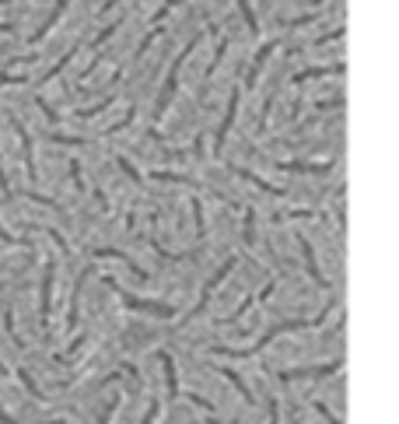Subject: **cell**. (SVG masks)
<instances>
[{
  "instance_id": "1",
  "label": "cell",
  "mask_w": 399,
  "mask_h": 424,
  "mask_svg": "<svg viewBox=\"0 0 399 424\" xmlns=\"http://www.w3.org/2000/svg\"><path fill=\"white\" fill-rule=\"evenodd\" d=\"M329 308H336V298H329L326 308H322L319 315H312V320H284V323L270 326L266 337H259V344H252V347H214V354H224V358H252V354H259L270 340H277L280 333H288V330H315V326H322L326 315H329Z\"/></svg>"
},
{
  "instance_id": "2",
  "label": "cell",
  "mask_w": 399,
  "mask_h": 424,
  "mask_svg": "<svg viewBox=\"0 0 399 424\" xmlns=\"http://www.w3.org/2000/svg\"><path fill=\"white\" fill-rule=\"evenodd\" d=\"M102 281L120 295V302H123L127 308H133V312H147V315H154V320H176V308H172V305H165V302H144V298L130 295L127 288H120V281H116V277H102Z\"/></svg>"
},
{
  "instance_id": "3",
  "label": "cell",
  "mask_w": 399,
  "mask_h": 424,
  "mask_svg": "<svg viewBox=\"0 0 399 424\" xmlns=\"http://www.w3.org/2000/svg\"><path fill=\"white\" fill-rule=\"evenodd\" d=\"M53 274H56V259H46L42 270V302H39V320H42V333L49 337V312H53Z\"/></svg>"
},
{
  "instance_id": "4",
  "label": "cell",
  "mask_w": 399,
  "mask_h": 424,
  "mask_svg": "<svg viewBox=\"0 0 399 424\" xmlns=\"http://www.w3.org/2000/svg\"><path fill=\"white\" fill-rule=\"evenodd\" d=\"M235 263H239L235 256H232V259H224V263H221V267H217V274H214V277H210V281L203 284V291H200V298H196V308H193V312L186 315V320H193V315H200V312H203V305L210 302V295L217 291V284H221V281H224L228 274H232V270H235Z\"/></svg>"
},
{
  "instance_id": "5",
  "label": "cell",
  "mask_w": 399,
  "mask_h": 424,
  "mask_svg": "<svg viewBox=\"0 0 399 424\" xmlns=\"http://www.w3.org/2000/svg\"><path fill=\"white\" fill-rule=\"evenodd\" d=\"M340 372V361H329L322 368H295V372H280V382L288 386V382H298V379H322V376H333Z\"/></svg>"
},
{
  "instance_id": "6",
  "label": "cell",
  "mask_w": 399,
  "mask_h": 424,
  "mask_svg": "<svg viewBox=\"0 0 399 424\" xmlns=\"http://www.w3.org/2000/svg\"><path fill=\"white\" fill-rule=\"evenodd\" d=\"M91 277V267L88 270H81L77 274V281H74V295H71V312H67V330H74L77 326V305H81V291H84V281Z\"/></svg>"
},
{
  "instance_id": "7",
  "label": "cell",
  "mask_w": 399,
  "mask_h": 424,
  "mask_svg": "<svg viewBox=\"0 0 399 424\" xmlns=\"http://www.w3.org/2000/svg\"><path fill=\"white\" fill-rule=\"evenodd\" d=\"M273 288H277V281H270V284H266V288H263L259 295H249V298H245V302H242V305H239V308L232 312V315H228V320H221V326H232V323H239V320H242V315H245V312L252 308V302H259V298H266V295H273Z\"/></svg>"
},
{
  "instance_id": "8",
  "label": "cell",
  "mask_w": 399,
  "mask_h": 424,
  "mask_svg": "<svg viewBox=\"0 0 399 424\" xmlns=\"http://www.w3.org/2000/svg\"><path fill=\"white\" fill-rule=\"evenodd\" d=\"M221 372L228 376V382H232V386H235V389L242 393V400H245V403H252V393H249V386H245V382L239 379V372H232V368H221Z\"/></svg>"
},
{
  "instance_id": "9",
  "label": "cell",
  "mask_w": 399,
  "mask_h": 424,
  "mask_svg": "<svg viewBox=\"0 0 399 424\" xmlns=\"http://www.w3.org/2000/svg\"><path fill=\"white\" fill-rule=\"evenodd\" d=\"M312 410H315V414H322V417H326V421H329V424H344V421H336V417H333V414H329V407H326V403H322V400H312Z\"/></svg>"
},
{
  "instance_id": "10",
  "label": "cell",
  "mask_w": 399,
  "mask_h": 424,
  "mask_svg": "<svg viewBox=\"0 0 399 424\" xmlns=\"http://www.w3.org/2000/svg\"><path fill=\"white\" fill-rule=\"evenodd\" d=\"M116 407H120V400H109V403H105V410H102V417H98V424H109V421H112V414H116Z\"/></svg>"
},
{
  "instance_id": "11",
  "label": "cell",
  "mask_w": 399,
  "mask_h": 424,
  "mask_svg": "<svg viewBox=\"0 0 399 424\" xmlns=\"http://www.w3.org/2000/svg\"><path fill=\"white\" fill-rule=\"evenodd\" d=\"M266 410H270V424H280V417H277V400H273V396L266 400Z\"/></svg>"
},
{
  "instance_id": "12",
  "label": "cell",
  "mask_w": 399,
  "mask_h": 424,
  "mask_svg": "<svg viewBox=\"0 0 399 424\" xmlns=\"http://www.w3.org/2000/svg\"><path fill=\"white\" fill-rule=\"evenodd\" d=\"M0 424H18V421H11V414H4V410H0Z\"/></svg>"
},
{
  "instance_id": "13",
  "label": "cell",
  "mask_w": 399,
  "mask_h": 424,
  "mask_svg": "<svg viewBox=\"0 0 399 424\" xmlns=\"http://www.w3.org/2000/svg\"><path fill=\"white\" fill-rule=\"evenodd\" d=\"M0 376H8V365H0Z\"/></svg>"
},
{
  "instance_id": "14",
  "label": "cell",
  "mask_w": 399,
  "mask_h": 424,
  "mask_svg": "<svg viewBox=\"0 0 399 424\" xmlns=\"http://www.w3.org/2000/svg\"><path fill=\"white\" fill-rule=\"evenodd\" d=\"M207 424H217V417H210V421H207Z\"/></svg>"
}]
</instances>
